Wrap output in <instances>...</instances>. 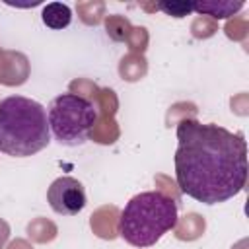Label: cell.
<instances>
[{
  "instance_id": "cell-3",
  "label": "cell",
  "mask_w": 249,
  "mask_h": 249,
  "mask_svg": "<svg viewBox=\"0 0 249 249\" xmlns=\"http://www.w3.org/2000/svg\"><path fill=\"white\" fill-rule=\"evenodd\" d=\"M177 202L161 191L134 195L119 216V235L132 247H152L177 226Z\"/></svg>"
},
{
  "instance_id": "cell-8",
  "label": "cell",
  "mask_w": 249,
  "mask_h": 249,
  "mask_svg": "<svg viewBox=\"0 0 249 249\" xmlns=\"http://www.w3.org/2000/svg\"><path fill=\"white\" fill-rule=\"evenodd\" d=\"M158 8L161 12H165L167 16L183 18L193 12V2H161V4H158Z\"/></svg>"
},
{
  "instance_id": "cell-6",
  "label": "cell",
  "mask_w": 249,
  "mask_h": 249,
  "mask_svg": "<svg viewBox=\"0 0 249 249\" xmlns=\"http://www.w3.org/2000/svg\"><path fill=\"white\" fill-rule=\"evenodd\" d=\"M241 8H243L241 0H237V2H231V0H212V2H195L193 4V12L206 14V16L218 18V19L230 18L235 12H239Z\"/></svg>"
},
{
  "instance_id": "cell-5",
  "label": "cell",
  "mask_w": 249,
  "mask_h": 249,
  "mask_svg": "<svg viewBox=\"0 0 249 249\" xmlns=\"http://www.w3.org/2000/svg\"><path fill=\"white\" fill-rule=\"evenodd\" d=\"M47 200L56 214L76 216L86 206V189L74 177H58L47 191Z\"/></svg>"
},
{
  "instance_id": "cell-2",
  "label": "cell",
  "mask_w": 249,
  "mask_h": 249,
  "mask_svg": "<svg viewBox=\"0 0 249 249\" xmlns=\"http://www.w3.org/2000/svg\"><path fill=\"white\" fill-rule=\"evenodd\" d=\"M51 142L45 107L23 95L0 101V152L12 158H27Z\"/></svg>"
},
{
  "instance_id": "cell-1",
  "label": "cell",
  "mask_w": 249,
  "mask_h": 249,
  "mask_svg": "<svg viewBox=\"0 0 249 249\" xmlns=\"http://www.w3.org/2000/svg\"><path fill=\"white\" fill-rule=\"evenodd\" d=\"M175 181L181 193L202 204H220L239 195L247 183L243 134L183 119L177 124Z\"/></svg>"
},
{
  "instance_id": "cell-7",
  "label": "cell",
  "mask_w": 249,
  "mask_h": 249,
  "mask_svg": "<svg viewBox=\"0 0 249 249\" xmlns=\"http://www.w3.org/2000/svg\"><path fill=\"white\" fill-rule=\"evenodd\" d=\"M43 23L51 29H62V27H68L70 25V19H72V12L66 4H60V2H51L43 8Z\"/></svg>"
},
{
  "instance_id": "cell-4",
  "label": "cell",
  "mask_w": 249,
  "mask_h": 249,
  "mask_svg": "<svg viewBox=\"0 0 249 249\" xmlns=\"http://www.w3.org/2000/svg\"><path fill=\"white\" fill-rule=\"evenodd\" d=\"M49 128L64 146H82L97 123V107L78 93H62L49 105Z\"/></svg>"
}]
</instances>
